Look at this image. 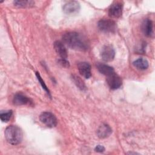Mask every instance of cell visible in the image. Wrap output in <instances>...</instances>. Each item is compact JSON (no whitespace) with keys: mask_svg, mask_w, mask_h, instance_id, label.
Instances as JSON below:
<instances>
[{"mask_svg":"<svg viewBox=\"0 0 155 155\" xmlns=\"http://www.w3.org/2000/svg\"><path fill=\"white\" fill-rule=\"evenodd\" d=\"M12 115V111L8 110L5 112H1L0 114L1 120L3 122H7L10 119Z\"/></svg>","mask_w":155,"mask_h":155,"instance_id":"cell-18","label":"cell"},{"mask_svg":"<svg viewBox=\"0 0 155 155\" xmlns=\"http://www.w3.org/2000/svg\"><path fill=\"white\" fill-rule=\"evenodd\" d=\"M107 82L112 90H116L120 88L122 84V79L115 72L107 76Z\"/></svg>","mask_w":155,"mask_h":155,"instance_id":"cell-6","label":"cell"},{"mask_svg":"<svg viewBox=\"0 0 155 155\" xmlns=\"http://www.w3.org/2000/svg\"><path fill=\"white\" fill-rule=\"evenodd\" d=\"M13 102L15 105H24L30 104V99L22 93H16L13 99Z\"/></svg>","mask_w":155,"mask_h":155,"instance_id":"cell-13","label":"cell"},{"mask_svg":"<svg viewBox=\"0 0 155 155\" xmlns=\"http://www.w3.org/2000/svg\"><path fill=\"white\" fill-rule=\"evenodd\" d=\"M58 64L62 67L64 68H68L70 67V63L66 59H59L58 61Z\"/></svg>","mask_w":155,"mask_h":155,"instance_id":"cell-20","label":"cell"},{"mask_svg":"<svg viewBox=\"0 0 155 155\" xmlns=\"http://www.w3.org/2000/svg\"><path fill=\"white\" fill-rule=\"evenodd\" d=\"M122 13V5L119 2H115L111 5L108 9V15L112 18H119Z\"/></svg>","mask_w":155,"mask_h":155,"instance_id":"cell-9","label":"cell"},{"mask_svg":"<svg viewBox=\"0 0 155 155\" xmlns=\"http://www.w3.org/2000/svg\"><path fill=\"white\" fill-rule=\"evenodd\" d=\"M112 133L111 128L106 124L101 125L97 130V135L100 139H105L110 136Z\"/></svg>","mask_w":155,"mask_h":155,"instance_id":"cell-11","label":"cell"},{"mask_svg":"<svg viewBox=\"0 0 155 155\" xmlns=\"http://www.w3.org/2000/svg\"><path fill=\"white\" fill-rule=\"evenodd\" d=\"M96 66H97V68L98 69L99 71L101 73L105 75L106 76H109L111 74L114 73V68L112 67L109 66L107 64L99 62L97 64Z\"/></svg>","mask_w":155,"mask_h":155,"instance_id":"cell-14","label":"cell"},{"mask_svg":"<svg viewBox=\"0 0 155 155\" xmlns=\"http://www.w3.org/2000/svg\"><path fill=\"white\" fill-rule=\"evenodd\" d=\"M5 137L6 140L12 145L19 144L23 137L22 131L16 125H10L5 130Z\"/></svg>","mask_w":155,"mask_h":155,"instance_id":"cell-2","label":"cell"},{"mask_svg":"<svg viewBox=\"0 0 155 155\" xmlns=\"http://www.w3.org/2000/svg\"><path fill=\"white\" fill-rule=\"evenodd\" d=\"M99 29L105 33H114L116 30V22L110 19H101L98 21Z\"/></svg>","mask_w":155,"mask_h":155,"instance_id":"cell-3","label":"cell"},{"mask_svg":"<svg viewBox=\"0 0 155 155\" xmlns=\"http://www.w3.org/2000/svg\"><path fill=\"white\" fill-rule=\"evenodd\" d=\"M133 65L140 70H145L148 68L149 64L148 61L143 58H139L133 62Z\"/></svg>","mask_w":155,"mask_h":155,"instance_id":"cell-15","label":"cell"},{"mask_svg":"<svg viewBox=\"0 0 155 155\" xmlns=\"http://www.w3.org/2000/svg\"><path fill=\"white\" fill-rule=\"evenodd\" d=\"M141 28L146 36L150 37L153 35V24L151 20L149 19H144L142 23Z\"/></svg>","mask_w":155,"mask_h":155,"instance_id":"cell-10","label":"cell"},{"mask_svg":"<svg viewBox=\"0 0 155 155\" xmlns=\"http://www.w3.org/2000/svg\"><path fill=\"white\" fill-rule=\"evenodd\" d=\"M80 10V4L76 1L67 2L63 6L64 12L68 15H73L78 13Z\"/></svg>","mask_w":155,"mask_h":155,"instance_id":"cell-5","label":"cell"},{"mask_svg":"<svg viewBox=\"0 0 155 155\" xmlns=\"http://www.w3.org/2000/svg\"><path fill=\"white\" fill-rule=\"evenodd\" d=\"M36 77H37V79H38V80L39 81V82L40 83V84L41 85V86H42V87L43 88V89L44 90H45L46 91V92L50 95V91H49V90L48 89V88L47 87V85H45V82H44V81L42 80V78L41 77V76H40V74H39V73L38 72H36Z\"/></svg>","mask_w":155,"mask_h":155,"instance_id":"cell-19","label":"cell"},{"mask_svg":"<svg viewBox=\"0 0 155 155\" xmlns=\"http://www.w3.org/2000/svg\"><path fill=\"white\" fill-rule=\"evenodd\" d=\"M101 55L104 61H112L115 56L114 49L111 45H106L102 48Z\"/></svg>","mask_w":155,"mask_h":155,"instance_id":"cell-7","label":"cell"},{"mask_svg":"<svg viewBox=\"0 0 155 155\" xmlns=\"http://www.w3.org/2000/svg\"><path fill=\"white\" fill-rule=\"evenodd\" d=\"M63 42L71 49L86 51L88 48L87 40L82 35L76 32H68L62 36Z\"/></svg>","mask_w":155,"mask_h":155,"instance_id":"cell-1","label":"cell"},{"mask_svg":"<svg viewBox=\"0 0 155 155\" xmlns=\"http://www.w3.org/2000/svg\"><path fill=\"white\" fill-rule=\"evenodd\" d=\"M71 78L74 83L79 88H80L81 90H85L86 89V86L84 82L79 76L74 74V75H72Z\"/></svg>","mask_w":155,"mask_h":155,"instance_id":"cell-16","label":"cell"},{"mask_svg":"<svg viewBox=\"0 0 155 155\" xmlns=\"http://www.w3.org/2000/svg\"><path fill=\"white\" fill-rule=\"evenodd\" d=\"M94 150H95V151H96V152L102 153V152H104V151H105V148H104L102 145H97V146L95 147Z\"/></svg>","mask_w":155,"mask_h":155,"instance_id":"cell-21","label":"cell"},{"mask_svg":"<svg viewBox=\"0 0 155 155\" xmlns=\"http://www.w3.org/2000/svg\"><path fill=\"white\" fill-rule=\"evenodd\" d=\"M54 48L57 54L62 59H67L68 56L67 50L64 44L61 41H57L54 42Z\"/></svg>","mask_w":155,"mask_h":155,"instance_id":"cell-12","label":"cell"},{"mask_svg":"<svg viewBox=\"0 0 155 155\" xmlns=\"http://www.w3.org/2000/svg\"><path fill=\"white\" fill-rule=\"evenodd\" d=\"M40 121L49 128H53L57 125V119L51 113L45 111L42 113L39 116Z\"/></svg>","mask_w":155,"mask_h":155,"instance_id":"cell-4","label":"cell"},{"mask_svg":"<svg viewBox=\"0 0 155 155\" xmlns=\"http://www.w3.org/2000/svg\"><path fill=\"white\" fill-rule=\"evenodd\" d=\"M79 73L85 78L88 79L91 76V65L87 62H79L78 65Z\"/></svg>","mask_w":155,"mask_h":155,"instance_id":"cell-8","label":"cell"},{"mask_svg":"<svg viewBox=\"0 0 155 155\" xmlns=\"http://www.w3.org/2000/svg\"><path fill=\"white\" fill-rule=\"evenodd\" d=\"M34 2L32 1H15L13 4L18 7H27L33 5Z\"/></svg>","mask_w":155,"mask_h":155,"instance_id":"cell-17","label":"cell"}]
</instances>
